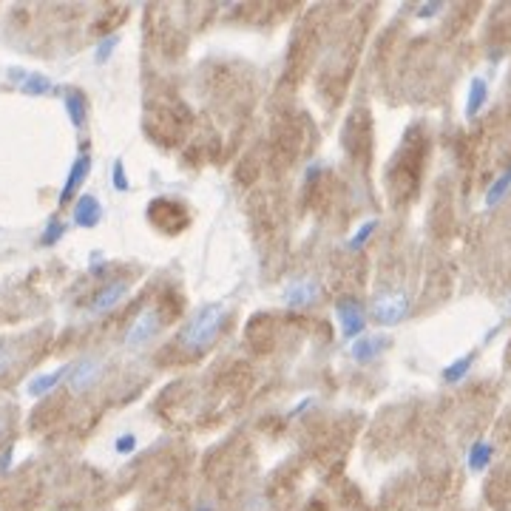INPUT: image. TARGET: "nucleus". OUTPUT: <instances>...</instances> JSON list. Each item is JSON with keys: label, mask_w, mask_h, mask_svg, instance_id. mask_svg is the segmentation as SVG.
Segmentation results:
<instances>
[{"label": "nucleus", "mask_w": 511, "mask_h": 511, "mask_svg": "<svg viewBox=\"0 0 511 511\" xmlns=\"http://www.w3.org/2000/svg\"><path fill=\"white\" fill-rule=\"evenodd\" d=\"M225 312H228L225 304H205V307H199L194 312V318L188 321V327L182 330V347L191 349V352L208 349L216 341V335H219V330L225 324Z\"/></svg>", "instance_id": "1"}, {"label": "nucleus", "mask_w": 511, "mask_h": 511, "mask_svg": "<svg viewBox=\"0 0 511 511\" xmlns=\"http://www.w3.org/2000/svg\"><path fill=\"white\" fill-rule=\"evenodd\" d=\"M409 312V295L401 293V290H386V293H378L375 301H372V318L384 327H395L406 318Z\"/></svg>", "instance_id": "2"}, {"label": "nucleus", "mask_w": 511, "mask_h": 511, "mask_svg": "<svg viewBox=\"0 0 511 511\" xmlns=\"http://www.w3.org/2000/svg\"><path fill=\"white\" fill-rule=\"evenodd\" d=\"M102 369H105V364H102L100 355H85V358H80L77 364H71L68 389H71V392H85V389H91V386L100 381Z\"/></svg>", "instance_id": "3"}, {"label": "nucleus", "mask_w": 511, "mask_h": 511, "mask_svg": "<svg viewBox=\"0 0 511 511\" xmlns=\"http://www.w3.org/2000/svg\"><path fill=\"white\" fill-rule=\"evenodd\" d=\"M335 315H338V324H341V335L344 338H358L367 327V315H364V307L355 301V298H341L335 304Z\"/></svg>", "instance_id": "4"}, {"label": "nucleus", "mask_w": 511, "mask_h": 511, "mask_svg": "<svg viewBox=\"0 0 511 511\" xmlns=\"http://www.w3.org/2000/svg\"><path fill=\"white\" fill-rule=\"evenodd\" d=\"M157 330H159V312L157 310H142V315L131 324V330L125 332V347H131V349H139V347H145L154 335H157Z\"/></svg>", "instance_id": "5"}, {"label": "nucleus", "mask_w": 511, "mask_h": 511, "mask_svg": "<svg viewBox=\"0 0 511 511\" xmlns=\"http://www.w3.org/2000/svg\"><path fill=\"white\" fill-rule=\"evenodd\" d=\"M318 295H321V284L315 278H310V275H301V278H295V281H290L284 287V301L290 307H307Z\"/></svg>", "instance_id": "6"}, {"label": "nucleus", "mask_w": 511, "mask_h": 511, "mask_svg": "<svg viewBox=\"0 0 511 511\" xmlns=\"http://www.w3.org/2000/svg\"><path fill=\"white\" fill-rule=\"evenodd\" d=\"M9 80L28 97H43L54 88V83L46 77V74H37V71H23V68H11L9 71Z\"/></svg>", "instance_id": "7"}, {"label": "nucleus", "mask_w": 511, "mask_h": 511, "mask_svg": "<svg viewBox=\"0 0 511 511\" xmlns=\"http://www.w3.org/2000/svg\"><path fill=\"white\" fill-rule=\"evenodd\" d=\"M386 347H389V338H386V335H364V338H355V341L349 344V355H352V361H358V364H369V361H375L378 355H384Z\"/></svg>", "instance_id": "8"}, {"label": "nucleus", "mask_w": 511, "mask_h": 511, "mask_svg": "<svg viewBox=\"0 0 511 511\" xmlns=\"http://www.w3.org/2000/svg\"><path fill=\"white\" fill-rule=\"evenodd\" d=\"M74 225L77 228H97L100 219H102V208H100V199L91 196V194H83L77 202H74Z\"/></svg>", "instance_id": "9"}, {"label": "nucleus", "mask_w": 511, "mask_h": 511, "mask_svg": "<svg viewBox=\"0 0 511 511\" xmlns=\"http://www.w3.org/2000/svg\"><path fill=\"white\" fill-rule=\"evenodd\" d=\"M88 171H91V157H88V154H80V157L74 159V165H71L68 177H65V185H63V191H60V205H65V202L74 196V191H77V188L85 182Z\"/></svg>", "instance_id": "10"}, {"label": "nucleus", "mask_w": 511, "mask_h": 511, "mask_svg": "<svg viewBox=\"0 0 511 511\" xmlns=\"http://www.w3.org/2000/svg\"><path fill=\"white\" fill-rule=\"evenodd\" d=\"M125 293H128V284L125 281H111V284H105L97 295H94V301H91V312H108V310H114L122 298H125Z\"/></svg>", "instance_id": "11"}, {"label": "nucleus", "mask_w": 511, "mask_h": 511, "mask_svg": "<svg viewBox=\"0 0 511 511\" xmlns=\"http://www.w3.org/2000/svg\"><path fill=\"white\" fill-rule=\"evenodd\" d=\"M68 372H71V367H60V369H54V372L34 375V378L26 384V395H28V398H43V395L51 392L63 378H68Z\"/></svg>", "instance_id": "12"}, {"label": "nucleus", "mask_w": 511, "mask_h": 511, "mask_svg": "<svg viewBox=\"0 0 511 511\" xmlns=\"http://www.w3.org/2000/svg\"><path fill=\"white\" fill-rule=\"evenodd\" d=\"M489 100V83L483 77H475L472 85H469V100H466V117H478L480 108L486 105Z\"/></svg>", "instance_id": "13"}, {"label": "nucleus", "mask_w": 511, "mask_h": 511, "mask_svg": "<svg viewBox=\"0 0 511 511\" xmlns=\"http://www.w3.org/2000/svg\"><path fill=\"white\" fill-rule=\"evenodd\" d=\"M492 455H495V446H492L489 441H475L472 449H469V469H472L475 475L486 472L489 463H492Z\"/></svg>", "instance_id": "14"}, {"label": "nucleus", "mask_w": 511, "mask_h": 511, "mask_svg": "<svg viewBox=\"0 0 511 511\" xmlns=\"http://www.w3.org/2000/svg\"><path fill=\"white\" fill-rule=\"evenodd\" d=\"M63 105H65V111H68L71 125H74V128H83V122H85V100H83V94L68 91V94L63 97Z\"/></svg>", "instance_id": "15"}, {"label": "nucleus", "mask_w": 511, "mask_h": 511, "mask_svg": "<svg viewBox=\"0 0 511 511\" xmlns=\"http://www.w3.org/2000/svg\"><path fill=\"white\" fill-rule=\"evenodd\" d=\"M472 364H475V355H472V352L463 355V358H458V361H452V364L443 369V381H446V384H458V381H463V378L469 375Z\"/></svg>", "instance_id": "16"}, {"label": "nucleus", "mask_w": 511, "mask_h": 511, "mask_svg": "<svg viewBox=\"0 0 511 511\" xmlns=\"http://www.w3.org/2000/svg\"><path fill=\"white\" fill-rule=\"evenodd\" d=\"M509 188H511V168L500 177V179H495V185L486 191V208H495V205L509 194Z\"/></svg>", "instance_id": "17"}, {"label": "nucleus", "mask_w": 511, "mask_h": 511, "mask_svg": "<svg viewBox=\"0 0 511 511\" xmlns=\"http://www.w3.org/2000/svg\"><path fill=\"white\" fill-rule=\"evenodd\" d=\"M117 46H120V34H108L105 40H100V43H97V48H94V63H100V65H102V63L114 54V48H117Z\"/></svg>", "instance_id": "18"}, {"label": "nucleus", "mask_w": 511, "mask_h": 511, "mask_svg": "<svg viewBox=\"0 0 511 511\" xmlns=\"http://www.w3.org/2000/svg\"><path fill=\"white\" fill-rule=\"evenodd\" d=\"M375 228H378V219H367V222L358 228V233H355V236L347 242V248H349V251H358V248H361V245H364L369 236H372V231H375Z\"/></svg>", "instance_id": "19"}, {"label": "nucleus", "mask_w": 511, "mask_h": 511, "mask_svg": "<svg viewBox=\"0 0 511 511\" xmlns=\"http://www.w3.org/2000/svg\"><path fill=\"white\" fill-rule=\"evenodd\" d=\"M63 233H65V225L63 222H48V228H46V233L40 236V245H46V248H51V245H57L60 239H63Z\"/></svg>", "instance_id": "20"}, {"label": "nucleus", "mask_w": 511, "mask_h": 511, "mask_svg": "<svg viewBox=\"0 0 511 511\" xmlns=\"http://www.w3.org/2000/svg\"><path fill=\"white\" fill-rule=\"evenodd\" d=\"M111 179H114V188H117V191H122V194L131 188L128 174H125V162H122V159H117V162H114V168H111Z\"/></svg>", "instance_id": "21"}, {"label": "nucleus", "mask_w": 511, "mask_h": 511, "mask_svg": "<svg viewBox=\"0 0 511 511\" xmlns=\"http://www.w3.org/2000/svg\"><path fill=\"white\" fill-rule=\"evenodd\" d=\"M137 449V438L131 435V432H125V435H120L117 441H114V452L117 455H131Z\"/></svg>", "instance_id": "22"}, {"label": "nucleus", "mask_w": 511, "mask_h": 511, "mask_svg": "<svg viewBox=\"0 0 511 511\" xmlns=\"http://www.w3.org/2000/svg\"><path fill=\"white\" fill-rule=\"evenodd\" d=\"M17 361V352L9 347V344H0V375H6Z\"/></svg>", "instance_id": "23"}, {"label": "nucleus", "mask_w": 511, "mask_h": 511, "mask_svg": "<svg viewBox=\"0 0 511 511\" xmlns=\"http://www.w3.org/2000/svg\"><path fill=\"white\" fill-rule=\"evenodd\" d=\"M245 511H267V500L261 495H251L245 503Z\"/></svg>", "instance_id": "24"}, {"label": "nucleus", "mask_w": 511, "mask_h": 511, "mask_svg": "<svg viewBox=\"0 0 511 511\" xmlns=\"http://www.w3.org/2000/svg\"><path fill=\"white\" fill-rule=\"evenodd\" d=\"M443 11V3H429V6H421L418 9V17H435Z\"/></svg>", "instance_id": "25"}, {"label": "nucleus", "mask_w": 511, "mask_h": 511, "mask_svg": "<svg viewBox=\"0 0 511 511\" xmlns=\"http://www.w3.org/2000/svg\"><path fill=\"white\" fill-rule=\"evenodd\" d=\"M11 458H14V449L9 446V449L0 455V472H9V466H11Z\"/></svg>", "instance_id": "26"}, {"label": "nucleus", "mask_w": 511, "mask_h": 511, "mask_svg": "<svg viewBox=\"0 0 511 511\" xmlns=\"http://www.w3.org/2000/svg\"><path fill=\"white\" fill-rule=\"evenodd\" d=\"M503 315H511V293L509 298H506V304H503Z\"/></svg>", "instance_id": "27"}, {"label": "nucleus", "mask_w": 511, "mask_h": 511, "mask_svg": "<svg viewBox=\"0 0 511 511\" xmlns=\"http://www.w3.org/2000/svg\"><path fill=\"white\" fill-rule=\"evenodd\" d=\"M196 511H214V506H211V503H199V509Z\"/></svg>", "instance_id": "28"}, {"label": "nucleus", "mask_w": 511, "mask_h": 511, "mask_svg": "<svg viewBox=\"0 0 511 511\" xmlns=\"http://www.w3.org/2000/svg\"><path fill=\"white\" fill-rule=\"evenodd\" d=\"M6 432V415H0V435Z\"/></svg>", "instance_id": "29"}]
</instances>
